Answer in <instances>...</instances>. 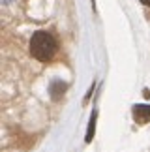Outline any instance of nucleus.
<instances>
[{
    "label": "nucleus",
    "mask_w": 150,
    "mask_h": 152,
    "mask_svg": "<svg viewBox=\"0 0 150 152\" xmlns=\"http://www.w3.org/2000/svg\"><path fill=\"white\" fill-rule=\"evenodd\" d=\"M141 2L145 4V6H150V0H141Z\"/></svg>",
    "instance_id": "5"
},
{
    "label": "nucleus",
    "mask_w": 150,
    "mask_h": 152,
    "mask_svg": "<svg viewBox=\"0 0 150 152\" xmlns=\"http://www.w3.org/2000/svg\"><path fill=\"white\" fill-rule=\"evenodd\" d=\"M94 126H96V113H92V118L88 124V133H86V143H90L92 137H94Z\"/></svg>",
    "instance_id": "4"
},
{
    "label": "nucleus",
    "mask_w": 150,
    "mask_h": 152,
    "mask_svg": "<svg viewBox=\"0 0 150 152\" xmlns=\"http://www.w3.org/2000/svg\"><path fill=\"white\" fill-rule=\"evenodd\" d=\"M28 49H30V55L36 58V60H39V62H49L51 58L55 56L58 45H56V39L51 36L49 32L39 30L36 34H32Z\"/></svg>",
    "instance_id": "1"
},
{
    "label": "nucleus",
    "mask_w": 150,
    "mask_h": 152,
    "mask_svg": "<svg viewBox=\"0 0 150 152\" xmlns=\"http://www.w3.org/2000/svg\"><path fill=\"white\" fill-rule=\"evenodd\" d=\"M4 2H11V0H4Z\"/></svg>",
    "instance_id": "6"
},
{
    "label": "nucleus",
    "mask_w": 150,
    "mask_h": 152,
    "mask_svg": "<svg viewBox=\"0 0 150 152\" xmlns=\"http://www.w3.org/2000/svg\"><path fill=\"white\" fill-rule=\"evenodd\" d=\"M133 118L137 124H146L150 120V105H135L133 107Z\"/></svg>",
    "instance_id": "2"
},
{
    "label": "nucleus",
    "mask_w": 150,
    "mask_h": 152,
    "mask_svg": "<svg viewBox=\"0 0 150 152\" xmlns=\"http://www.w3.org/2000/svg\"><path fill=\"white\" fill-rule=\"evenodd\" d=\"M64 90H66V85L62 83V81H55V83L49 86V92H51V96H53V100H58Z\"/></svg>",
    "instance_id": "3"
}]
</instances>
